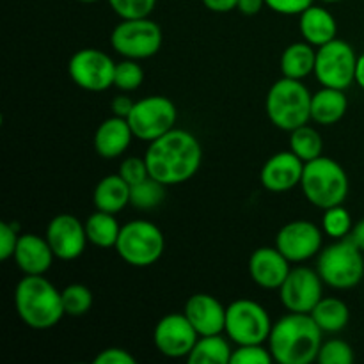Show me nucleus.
Returning <instances> with one entry per match:
<instances>
[{"mask_svg": "<svg viewBox=\"0 0 364 364\" xmlns=\"http://www.w3.org/2000/svg\"><path fill=\"white\" fill-rule=\"evenodd\" d=\"M326 4H338V2H343V0H322Z\"/></svg>", "mask_w": 364, "mask_h": 364, "instance_id": "obj_46", "label": "nucleus"}, {"mask_svg": "<svg viewBox=\"0 0 364 364\" xmlns=\"http://www.w3.org/2000/svg\"><path fill=\"white\" fill-rule=\"evenodd\" d=\"M276 247L290 263L309 262L323 249V231L311 220H291L277 231Z\"/></svg>", "mask_w": 364, "mask_h": 364, "instance_id": "obj_13", "label": "nucleus"}, {"mask_svg": "<svg viewBox=\"0 0 364 364\" xmlns=\"http://www.w3.org/2000/svg\"><path fill=\"white\" fill-rule=\"evenodd\" d=\"M13 258L18 269L25 276H45L52 267L55 255H53L46 237L36 233H23L20 235Z\"/></svg>", "mask_w": 364, "mask_h": 364, "instance_id": "obj_20", "label": "nucleus"}, {"mask_svg": "<svg viewBox=\"0 0 364 364\" xmlns=\"http://www.w3.org/2000/svg\"><path fill=\"white\" fill-rule=\"evenodd\" d=\"M348 110V98L345 91L334 87H322L311 96V121L322 127H333L343 119Z\"/></svg>", "mask_w": 364, "mask_h": 364, "instance_id": "obj_23", "label": "nucleus"}, {"mask_svg": "<svg viewBox=\"0 0 364 364\" xmlns=\"http://www.w3.org/2000/svg\"><path fill=\"white\" fill-rule=\"evenodd\" d=\"M265 0H238L237 9L245 16H255L265 7Z\"/></svg>", "mask_w": 364, "mask_h": 364, "instance_id": "obj_43", "label": "nucleus"}, {"mask_svg": "<svg viewBox=\"0 0 364 364\" xmlns=\"http://www.w3.org/2000/svg\"><path fill=\"white\" fill-rule=\"evenodd\" d=\"M301 188L304 198L313 206L327 210L343 205L350 183L341 164L322 155L304 164Z\"/></svg>", "mask_w": 364, "mask_h": 364, "instance_id": "obj_5", "label": "nucleus"}, {"mask_svg": "<svg viewBox=\"0 0 364 364\" xmlns=\"http://www.w3.org/2000/svg\"><path fill=\"white\" fill-rule=\"evenodd\" d=\"M272 361L270 348L263 345H237L231 355V364H270Z\"/></svg>", "mask_w": 364, "mask_h": 364, "instance_id": "obj_36", "label": "nucleus"}, {"mask_svg": "<svg viewBox=\"0 0 364 364\" xmlns=\"http://www.w3.org/2000/svg\"><path fill=\"white\" fill-rule=\"evenodd\" d=\"M359 55L350 43L336 38L316 48L315 77L322 87L345 91L355 82Z\"/></svg>", "mask_w": 364, "mask_h": 364, "instance_id": "obj_10", "label": "nucleus"}, {"mask_svg": "<svg viewBox=\"0 0 364 364\" xmlns=\"http://www.w3.org/2000/svg\"><path fill=\"white\" fill-rule=\"evenodd\" d=\"M350 240L358 245L359 249L364 252V219L358 220L352 228V233H350Z\"/></svg>", "mask_w": 364, "mask_h": 364, "instance_id": "obj_44", "label": "nucleus"}, {"mask_svg": "<svg viewBox=\"0 0 364 364\" xmlns=\"http://www.w3.org/2000/svg\"><path fill=\"white\" fill-rule=\"evenodd\" d=\"M132 187L119 176V174H109L96 183L92 192V205L96 210L109 213H119L130 205Z\"/></svg>", "mask_w": 364, "mask_h": 364, "instance_id": "obj_24", "label": "nucleus"}, {"mask_svg": "<svg viewBox=\"0 0 364 364\" xmlns=\"http://www.w3.org/2000/svg\"><path fill=\"white\" fill-rule=\"evenodd\" d=\"M304 164L294 151H279L270 156L262 167L259 180L269 192L281 194L301 185Z\"/></svg>", "mask_w": 364, "mask_h": 364, "instance_id": "obj_17", "label": "nucleus"}, {"mask_svg": "<svg viewBox=\"0 0 364 364\" xmlns=\"http://www.w3.org/2000/svg\"><path fill=\"white\" fill-rule=\"evenodd\" d=\"M299 28L304 41L311 43L316 48L333 41L338 36L336 18L326 7L315 6V4L299 14Z\"/></svg>", "mask_w": 364, "mask_h": 364, "instance_id": "obj_22", "label": "nucleus"}, {"mask_svg": "<svg viewBox=\"0 0 364 364\" xmlns=\"http://www.w3.org/2000/svg\"><path fill=\"white\" fill-rule=\"evenodd\" d=\"M290 151H294L302 162H309L318 156H322L323 151V139L316 128L302 124L290 132Z\"/></svg>", "mask_w": 364, "mask_h": 364, "instance_id": "obj_29", "label": "nucleus"}, {"mask_svg": "<svg viewBox=\"0 0 364 364\" xmlns=\"http://www.w3.org/2000/svg\"><path fill=\"white\" fill-rule=\"evenodd\" d=\"M119 174L128 185H137L141 183L142 180L149 178V169H148V164H146L144 156H128L121 162L119 166Z\"/></svg>", "mask_w": 364, "mask_h": 364, "instance_id": "obj_37", "label": "nucleus"}, {"mask_svg": "<svg viewBox=\"0 0 364 364\" xmlns=\"http://www.w3.org/2000/svg\"><path fill=\"white\" fill-rule=\"evenodd\" d=\"M198 340V331L185 313H169L162 316L153 331L156 350L169 359H187Z\"/></svg>", "mask_w": 364, "mask_h": 364, "instance_id": "obj_15", "label": "nucleus"}, {"mask_svg": "<svg viewBox=\"0 0 364 364\" xmlns=\"http://www.w3.org/2000/svg\"><path fill=\"white\" fill-rule=\"evenodd\" d=\"M316 361L320 364H352L354 363V350L345 340L333 338V340L323 341Z\"/></svg>", "mask_w": 364, "mask_h": 364, "instance_id": "obj_34", "label": "nucleus"}, {"mask_svg": "<svg viewBox=\"0 0 364 364\" xmlns=\"http://www.w3.org/2000/svg\"><path fill=\"white\" fill-rule=\"evenodd\" d=\"M164 198H166V185L160 183L155 178H146L141 183L132 185L130 192V205L135 210H148L156 208V206L162 205Z\"/></svg>", "mask_w": 364, "mask_h": 364, "instance_id": "obj_30", "label": "nucleus"}, {"mask_svg": "<svg viewBox=\"0 0 364 364\" xmlns=\"http://www.w3.org/2000/svg\"><path fill=\"white\" fill-rule=\"evenodd\" d=\"M144 159L149 176L166 187H174L194 178L201 167L203 148L194 134L173 128L162 137L149 142Z\"/></svg>", "mask_w": 364, "mask_h": 364, "instance_id": "obj_1", "label": "nucleus"}, {"mask_svg": "<svg viewBox=\"0 0 364 364\" xmlns=\"http://www.w3.org/2000/svg\"><path fill=\"white\" fill-rule=\"evenodd\" d=\"M205 7L212 13H230L238 6V0H203Z\"/></svg>", "mask_w": 364, "mask_h": 364, "instance_id": "obj_42", "label": "nucleus"}, {"mask_svg": "<svg viewBox=\"0 0 364 364\" xmlns=\"http://www.w3.org/2000/svg\"><path fill=\"white\" fill-rule=\"evenodd\" d=\"M134 100L127 95H119L112 100L110 107H112V114L114 116H119V117H128V114L132 112L134 109Z\"/></svg>", "mask_w": 364, "mask_h": 364, "instance_id": "obj_41", "label": "nucleus"}, {"mask_svg": "<svg viewBox=\"0 0 364 364\" xmlns=\"http://www.w3.org/2000/svg\"><path fill=\"white\" fill-rule=\"evenodd\" d=\"M230 341V338L226 340L223 334L199 336L187 361L191 364H231L233 348Z\"/></svg>", "mask_w": 364, "mask_h": 364, "instance_id": "obj_27", "label": "nucleus"}, {"mask_svg": "<svg viewBox=\"0 0 364 364\" xmlns=\"http://www.w3.org/2000/svg\"><path fill=\"white\" fill-rule=\"evenodd\" d=\"M322 329L308 313H291L274 322L269 348L279 364H311L322 347Z\"/></svg>", "mask_w": 364, "mask_h": 364, "instance_id": "obj_2", "label": "nucleus"}, {"mask_svg": "<svg viewBox=\"0 0 364 364\" xmlns=\"http://www.w3.org/2000/svg\"><path fill=\"white\" fill-rule=\"evenodd\" d=\"M121 20L148 18L156 6V0H107Z\"/></svg>", "mask_w": 364, "mask_h": 364, "instance_id": "obj_35", "label": "nucleus"}, {"mask_svg": "<svg viewBox=\"0 0 364 364\" xmlns=\"http://www.w3.org/2000/svg\"><path fill=\"white\" fill-rule=\"evenodd\" d=\"M60 297L68 316H82L92 308V294L85 284H68L64 290H60Z\"/></svg>", "mask_w": 364, "mask_h": 364, "instance_id": "obj_32", "label": "nucleus"}, {"mask_svg": "<svg viewBox=\"0 0 364 364\" xmlns=\"http://www.w3.org/2000/svg\"><path fill=\"white\" fill-rule=\"evenodd\" d=\"M352 228H354V220H352L350 212L343 208V205L333 206V208L323 210L322 217V231L333 240H340V238L350 237Z\"/></svg>", "mask_w": 364, "mask_h": 364, "instance_id": "obj_31", "label": "nucleus"}, {"mask_svg": "<svg viewBox=\"0 0 364 364\" xmlns=\"http://www.w3.org/2000/svg\"><path fill=\"white\" fill-rule=\"evenodd\" d=\"M322 333H341L350 322V309L347 302L338 297H322V301L309 313Z\"/></svg>", "mask_w": 364, "mask_h": 364, "instance_id": "obj_26", "label": "nucleus"}, {"mask_svg": "<svg viewBox=\"0 0 364 364\" xmlns=\"http://www.w3.org/2000/svg\"><path fill=\"white\" fill-rule=\"evenodd\" d=\"M84 224L89 244L96 245V247L100 249L116 247L121 228H123L117 223L116 213L96 210L95 213H91V215L87 217V220H85Z\"/></svg>", "mask_w": 364, "mask_h": 364, "instance_id": "obj_28", "label": "nucleus"}, {"mask_svg": "<svg viewBox=\"0 0 364 364\" xmlns=\"http://www.w3.org/2000/svg\"><path fill=\"white\" fill-rule=\"evenodd\" d=\"M78 2H82V4H95V2H98V0H78Z\"/></svg>", "mask_w": 364, "mask_h": 364, "instance_id": "obj_47", "label": "nucleus"}, {"mask_svg": "<svg viewBox=\"0 0 364 364\" xmlns=\"http://www.w3.org/2000/svg\"><path fill=\"white\" fill-rule=\"evenodd\" d=\"M45 237L55 258L63 262L80 258L89 244L85 224L71 213H59L53 217L46 226Z\"/></svg>", "mask_w": 364, "mask_h": 364, "instance_id": "obj_16", "label": "nucleus"}, {"mask_svg": "<svg viewBox=\"0 0 364 364\" xmlns=\"http://www.w3.org/2000/svg\"><path fill=\"white\" fill-rule=\"evenodd\" d=\"M274 322L269 311L251 299H237L226 306L224 333L235 345H263L269 341Z\"/></svg>", "mask_w": 364, "mask_h": 364, "instance_id": "obj_9", "label": "nucleus"}, {"mask_svg": "<svg viewBox=\"0 0 364 364\" xmlns=\"http://www.w3.org/2000/svg\"><path fill=\"white\" fill-rule=\"evenodd\" d=\"M315 0H265L267 7L274 13L284 14V16H299L304 13Z\"/></svg>", "mask_w": 364, "mask_h": 364, "instance_id": "obj_39", "label": "nucleus"}, {"mask_svg": "<svg viewBox=\"0 0 364 364\" xmlns=\"http://www.w3.org/2000/svg\"><path fill=\"white\" fill-rule=\"evenodd\" d=\"M18 230H20L18 224H0V259L2 262H7V259L14 256L18 240H20V231Z\"/></svg>", "mask_w": 364, "mask_h": 364, "instance_id": "obj_38", "label": "nucleus"}, {"mask_svg": "<svg viewBox=\"0 0 364 364\" xmlns=\"http://www.w3.org/2000/svg\"><path fill=\"white\" fill-rule=\"evenodd\" d=\"M116 64L103 50L82 48L71 55L68 63V75L73 84L84 91L102 92L114 85Z\"/></svg>", "mask_w": 364, "mask_h": 364, "instance_id": "obj_12", "label": "nucleus"}, {"mask_svg": "<svg viewBox=\"0 0 364 364\" xmlns=\"http://www.w3.org/2000/svg\"><path fill=\"white\" fill-rule=\"evenodd\" d=\"M291 263L281 255L279 249L258 247L249 256V276L252 283L258 284L263 290H279L281 284L288 277L291 270Z\"/></svg>", "mask_w": 364, "mask_h": 364, "instance_id": "obj_18", "label": "nucleus"}, {"mask_svg": "<svg viewBox=\"0 0 364 364\" xmlns=\"http://www.w3.org/2000/svg\"><path fill=\"white\" fill-rule=\"evenodd\" d=\"M183 313L199 336L223 334L226 327V306L210 294H194L185 302Z\"/></svg>", "mask_w": 364, "mask_h": 364, "instance_id": "obj_19", "label": "nucleus"}, {"mask_svg": "<svg viewBox=\"0 0 364 364\" xmlns=\"http://www.w3.org/2000/svg\"><path fill=\"white\" fill-rule=\"evenodd\" d=\"M137 359L128 350L119 347H110L100 352L95 358V364H135Z\"/></svg>", "mask_w": 364, "mask_h": 364, "instance_id": "obj_40", "label": "nucleus"}, {"mask_svg": "<svg viewBox=\"0 0 364 364\" xmlns=\"http://www.w3.org/2000/svg\"><path fill=\"white\" fill-rule=\"evenodd\" d=\"M316 272L334 290H350L364 279V252L350 237L340 238L316 256Z\"/></svg>", "mask_w": 364, "mask_h": 364, "instance_id": "obj_6", "label": "nucleus"}, {"mask_svg": "<svg viewBox=\"0 0 364 364\" xmlns=\"http://www.w3.org/2000/svg\"><path fill=\"white\" fill-rule=\"evenodd\" d=\"M162 43V28L149 16L121 20L110 34V46L123 59H149L160 52Z\"/></svg>", "mask_w": 364, "mask_h": 364, "instance_id": "obj_8", "label": "nucleus"}, {"mask_svg": "<svg viewBox=\"0 0 364 364\" xmlns=\"http://www.w3.org/2000/svg\"><path fill=\"white\" fill-rule=\"evenodd\" d=\"M316 64V46L308 41L291 43L281 53L279 68L283 77L295 78V80H304L306 77L315 73Z\"/></svg>", "mask_w": 364, "mask_h": 364, "instance_id": "obj_25", "label": "nucleus"}, {"mask_svg": "<svg viewBox=\"0 0 364 364\" xmlns=\"http://www.w3.org/2000/svg\"><path fill=\"white\" fill-rule=\"evenodd\" d=\"M355 84L364 91V52L358 59V70H355Z\"/></svg>", "mask_w": 364, "mask_h": 364, "instance_id": "obj_45", "label": "nucleus"}, {"mask_svg": "<svg viewBox=\"0 0 364 364\" xmlns=\"http://www.w3.org/2000/svg\"><path fill=\"white\" fill-rule=\"evenodd\" d=\"M132 139L135 137L127 117H119L112 114L96 128L92 146H95V151L102 159L112 160L123 155L130 148Z\"/></svg>", "mask_w": 364, "mask_h": 364, "instance_id": "obj_21", "label": "nucleus"}, {"mask_svg": "<svg viewBox=\"0 0 364 364\" xmlns=\"http://www.w3.org/2000/svg\"><path fill=\"white\" fill-rule=\"evenodd\" d=\"M127 265L144 269L162 258L166 238L162 230L149 220L135 219L121 228L119 238L114 247Z\"/></svg>", "mask_w": 364, "mask_h": 364, "instance_id": "obj_7", "label": "nucleus"}, {"mask_svg": "<svg viewBox=\"0 0 364 364\" xmlns=\"http://www.w3.org/2000/svg\"><path fill=\"white\" fill-rule=\"evenodd\" d=\"M311 92L302 80L283 77L270 85L265 98V110L270 123L284 132L311 121Z\"/></svg>", "mask_w": 364, "mask_h": 364, "instance_id": "obj_4", "label": "nucleus"}, {"mask_svg": "<svg viewBox=\"0 0 364 364\" xmlns=\"http://www.w3.org/2000/svg\"><path fill=\"white\" fill-rule=\"evenodd\" d=\"M127 119L134 132V137L149 144L151 141L176 128L178 110L167 96L153 95L137 100Z\"/></svg>", "mask_w": 364, "mask_h": 364, "instance_id": "obj_11", "label": "nucleus"}, {"mask_svg": "<svg viewBox=\"0 0 364 364\" xmlns=\"http://www.w3.org/2000/svg\"><path fill=\"white\" fill-rule=\"evenodd\" d=\"M14 308L27 327L46 331L66 316L60 291L45 276H25L14 290Z\"/></svg>", "mask_w": 364, "mask_h": 364, "instance_id": "obj_3", "label": "nucleus"}, {"mask_svg": "<svg viewBox=\"0 0 364 364\" xmlns=\"http://www.w3.org/2000/svg\"><path fill=\"white\" fill-rule=\"evenodd\" d=\"M323 281L316 269L309 267H295L290 270L284 283L281 284V304L291 313H311L313 308L323 297Z\"/></svg>", "mask_w": 364, "mask_h": 364, "instance_id": "obj_14", "label": "nucleus"}, {"mask_svg": "<svg viewBox=\"0 0 364 364\" xmlns=\"http://www.w3.org/2000/svg\"><path fill=\"white\" fill-rule=\"evenodd\" d=\"M144 82V70L135 59H123L116 64V73H114V87L123 92L137 91Z\"/></svg>", "mask_w": 364, "mask_h": 364, "instance_id": "obj_33", "label": "nucleus"}]
</instances>
